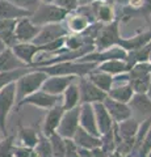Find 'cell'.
I'll return each mask as SVG.
<instances>
[{
	"label": "cell",
	"instance_id": "obj_14",
	"mask_svg": "<svg viewBox=\"0 0 151 157\" xmlns=\"http://www.w3.org/2000/svg\"><path fill=\"white\" fill-rule=\"evenodd\" d=\"M103 105L105 106L106 111L109 113L112 121L114 123H120V122H122L131 117V109L128 104H122V102H118L116 100H112V98L106 97L103 101Z\"/></svg>",
	"mask_w": 151,
	"mask_h": 157
},
{
	"label": "cell",
	"instance_id": "obj_39",
	"mask_svg": "<svg viewBox=\"0 0 151 157\" xmlns=\"http://www.w3.org/2000/svg\"><path fill=\"white\" fill-rule=\"evenodd\" d=\"M65 157H79V147L72 139H65Z\"/></svg>",
	"mask_w": 151,
	"mask_h": 157
},
{
	"label": "cell",
	"instance_id": "obj_13",
	"mask_svg": "<svg viewBox=\"0 0 151 157\" xmlns=\"http://www.w3.org/2000/svg\"><path fill=\"white\" fill-rule=\"evenodd\" d=\"M11 48H12L14 55L29 67L33 66V63H34V56L37 55V54L43 52V46L42 45H34V43H32V42L16 43V45L12 46Z\"/></svg>",
	"mask_w": 151,
	"mask_h": 157
},
{
	"label": "cell",
	"instance_id": "obj_31",
	"mask_svg": "<svg viewBox=\"0 0 151 157\" xmlns=\"http://www.w3.org/2000/svg\"><path fill=\"white\" fill-rule=\"evenodd\" d=\"M134 94V90L131 89V86L126 82L124 85H118L116 88H110V90L108 92V97L112 100H116L122 104H129V101L131 100V97Z\"/></svg>",
	"mask_w": 151,
	"mask_h": 157
},
{
	"label": "cell",
	"instance_id": "obj_11",
	"mask_svg": "<svg viewBox=\"0 0 151 157\" xmlns=\"http://www.w3.org/2000/svg\"><path fill=\"white\" fill-rule=\"evenodd\" d=\"M41 26L34 25L29 17H24L17 20L16 28H14V37L17 43H28L32 42L40 33Z\"/></svg>",
	"mask_w": 151,
	"mask_h": 157
},
{
	"label": "cell",
	"instance_id": "obj_17",
	"mask_svg": "<svg viewBox=\"0 0 151 157\" xmlns=\"http://www.w3.org/2000/svg\"><path fill=\"white\" fill-rule=\"evenodd\" d=\"M63 110L62 105H57L54 107L47 110V114L45 117V121H43V126H42V135L43 136H51L53 134H55L58 130V126L61 123V119L63 117Z\"/></svg>",
	"mask_w": 151,
	"mask_h": 157
},
{
	"label": "cell",
	"instance_id": "obj_47",
	"mask_svg": "<svg viewBox=\"0 0 151 157\" xmlns=\"http://www.w3.org/2000/svg\"><path fill=\"white\" fill-rule=\"evenodd\" d=\"M146 157H151V151L149 152V153H147V156H146Z\"/></svg>",
	"mask_w": 151,
	"mask_h": 157
},
{
	"label": "cell",
	"instance_id": "obj_40",
	"mask_svg": "<svg viewBox=\"0 0 151 157\" xmlns=\"http://www.w3.org/2000/svg\"><path fill=\"white\" fill-rule=\"evenodd\" d=\"M53 3L69 12H74L79 7V0H54Z\"/></svg>",
	"mask_w": 151,
	"mask_h": 157
},
{
	"label": "cell",
	"instance_id": "obj_38",
	"mask_svg": "<svg viewBox=\"0 0 151 157\" xmlns=\"http://www.w3.org/2000/svg\"><path fill=\"white\" fill-rule=\"evenodd\" d=\"M8 2L13 3L14 6H17L18 8L24 9V11H28L33 13L36 9L40 7V4L42 3L41 0H8Z\"/></svg>",
	"mask_w": 151,
	"mask_h": 157
},
{
	"label": "cell",
	"instance_id": "obj_48",
	"mask_svg": "<svg viewBox=\"0 0 151 157\" xmlns=\"http://www.w3.org/2000/svg\"><path fill=\"white\" fill-rule=\"evenodd\" d=\"M149 62L151 63V52H150V56H149Z\"/></svg>",
	"mask_w": 151,
	"mask_h": 157
},
{
	"label": "cell",
	"instance_id": "obj_7",
	"mask_svg": "<svg viewBox=\"0 0 151 157\" xmlns=\"http://www.w3.org/2000/svg\"><path fill=\"white\" fill-rule=\"evenodd\" d=\"M126 52L124 48H121L120 46H113L110 48H106V50L103 51H92L88 52L87 55L79 58L75 62H80V63H96V64H100L106 60H113V59H126Z\"/></svg>",
	"mask_w": 151,
	"mask_h": 157
},
{
	"label": "cell",
	"instance_id": "obj_25",
	"mask_svg": "<svg viewBox=\"0 0 151 157\" xmlns=\"http://www.w3.org/2000/svg\"><path fill=\"white\" fill-rule=\"evenodd\" d=\"M72 140L75 141L79 148H84V149H93V148H97V147L101 145L100 136L91 135L89 132L83 130L80 126L77 127V130L75 132L74 137H72Z\"/></svg>",
	"mask_w": 151,
	"mask_h": 157
},
{
	"label": "cell",
	"instance_id": "obj_22",
	"mask_svg": "<svg viewBox=\"0 0 151 157\" xmlns=\"http://www.w3.org/2000/svg\"><path fill=\"white\" fill-rule=\"evenodd\" d=\"M30 16V12L18 8L8 0H0V20H20Z\"/></svg>",
	"mask_w": 151,
	"mask_h": 157
},
{
	"label": "cell",
	"instance_id": "obj_6",
	"mask_svg": "<svg viewBox=\"0 0 151 157\" xmlns=\"http://www.w3.org/2000/svg\"><path fill=\"white\" fill-rule=\"evenodd\" d=\"M77 86H79V96L80 104H96V102H103L108 93L99 89L96 85L87 78L85 76L77 77Z\"/></svg>",
	"mask_w": 151,
	"mask_h": 157
},
{
	"label": "cell",
	"instance_id": "obj_45",
	"mask_svg": "<svg viewBox=\"0 0 151 157\" xmlns=\"http://www.w3.org/2000/svg\"><path fill=\"white\" fill-rule=\"evenodd\" d=\"M126 2H128V0H116V3L120 4V6H125Z\"/></svg>",
	"mask_w": 151,
	"mask_h": 157
},
{
	"label": "cell",
	"instance_id": "obj_29",
	"mask_svg": "<svg viewBox=\"0 0 151 157\" xmlns=\"http://www.w3.org/2000/svg\"><path fill=\"white\" fill-rule=\"evenodd\" d=\"M117 134H118L120 139H135V135H137L138 127H139V122L134 118H128L120 123H114Z\"/></svg>",
	"mask_w": 151,
	"mask_h": 157
},
{
	"label": "cell",
	"instance_id": "obj_28",
	"mask_svg": "<svg viewBox=\"0 0 151 157\" xmlns=\"http://www.w3.org/2000/svg\"><path fill=\"white\" fill-rule=\"evenodd\" d=\"M77 80V78H76ZM76 80L74 82L66 88V90L63 92V102H62V107L63 110H71L74 107L80 105V96H79V86H77Z\"/></svg>",
	"mask_w": 151,
	"mask_h": 157
},
{
	"label": "cell",
	"instance_id": "obj_18",
	"mask_svg": "<svg viewBox=\"0 0 151 157\" xmlns=\"http://www.w3.org/2000/svg\"><path fill=\"white\" fill-rule=\"evenodd\" d=\"M79 126L83 130L89 132L91 135L100 136L97 131L96 119H95V111L92 104H80V114H79Z\"/></svg>",
	"mask_w": 151,
	"mask_h": 157
},
{
	"label": "cell",
	"instance_id": "obj_15",
	"mask_svg": "<svg viewBox=\"0 0 151 157\" xmlns=\"http://www.w3.org/2000/svg\"><path fill=\"white\" fill-rule=\"evenodd\" d=\"M145 18L147 22H150L151 18V0H142V4H141L139 8H130L128 6H122L121 8V13L120 17H117L116 20H121V21H129L131 18Z\"/></svg>",
	"mask_w": 151,
	"mask_h": 157
},
{
	"label": "cell",
	"instance_id": "obj_8",
	"mask_svg": "<svg viewBox=\"0 0 151 157\" xmlns=\"http://www.w3.org/2000/svg\"><path fill=\"white\" fill-rule=\"evenodd\" d=\"M79 114H80V105L63 113L61 123L57 130V132L63 139H72L74 137L77 127H79Z\"/></svg>",
	"mask_w": 151,
	"mask_h": 157
},
{
	"label": "cell",
	"instance_id": "obj_43",
	"mask_svg": "<svg viewBox=\"0 0 151 157\" xmlns=\"http://www.w3.org/2000/svg\"><path fill=\"white\" fill-rule=\"evenodd\" d=\"M6 48H7V46L4 45V42L2 41V39H0V54H2L4 50H6Z\"/></svg>",
	"mask_w": 151,
	"mask_h": 157
},
{
	"label": "cell",
	"instance_id": "obj_46",
	"mask_svg": "<svg viewBox=\"0 0 151 157\" xmlns=\"http://www.w3.org/2000/svg\"><path fill=\"white\" fill-rule=\"evenodd\" d=\"M41 2H42V3H53L54 0H41Z\"/></svg>",
	"mask_w": 151,
	"mask_h": 157
},
{
	"label": "cell",
	"instance_id": "obj_30",
	"mask_svg": "<svg viewBox=\"0 0 151 157\" xmlns=\"http://www.w3.org/2000/svg\"><path fill=\"white\" fill-rule=\"evenodd\" d=\"M17 20H0V39L7 47H12L17 43L14 37V28Z\"/></svg>",
	"mask_w": 151,
	"mask_h": 157
},
{
	"label": "cell",
	"instance_id": "obj_44",
	"mask_svg": "<svg viewBox=\"0 0 151 157\" xmlns=\"http://www.w3.org/2000/svg\"><path fill=\"white\" fill-rule=\"evenodd\" d=\"M146 94H147V97L151 100V77H150V84H149V89L146 92Z\"/></svg>",
	"mask_w": 151,
	"mask_h": 157
},
{
	"label": "cell",
	"instance_id": "obj_1",
	"mask_svg": "<svg viewBox=\"0 0 151 157\" xmlns=\"http://www.w3.org/2000/svg\"><path fill=\"white\" fill-rule=\"evenodd\" d=\"M97 67L96 63H80V62H62L47 67H34L36 70L45 72L47 76H87Z\"/></svg>",
	"mask_w": 151,
	"mask_h": 157
},
{
	"label": "cell",
	"instance_id": "obj_9",
	"mask_svg": "<svg viewBox=\"0 0 151 157\" xmlns=\"http://www.w3.org/2000/svg\"><path fill=\"white\" fill-rule=\"evenodd\" d=\"M59 98H61V96L49 94V93L40 89V90L34 92L33 94L21 100L16 105V107L18 109L20 106H24V105H32V106L40 107V109H47L49 110V109H51V107L59 105Z\"/></svg>",
	"mask_w": 151,
	"mask_h": 157
},
{
	"label": "cell",
	"instance_id": "obj_26",
	"mask_svg": "<svg viewBox=\"0 0 151 157\" xmlns=\"http://www.w3.org/2000/svg\"><path fill=\"white\" fill-rule=\"evenodd\" d=\"M96 68L103 72L109 73L112 76H120L124 75V73H128L130 70V66L124 59H113V60H106L100 63V64H97Z\"/></svg>",
	"mask_w": 151,
	"mask_h": 157
},
{
	"label": "cell",
	"instance_id": "obj_20",
	"mask_svg": "<svg viewBox=\"0 0 151 157\" xmlns=\"http://www.w3.org/2000/svg\"><path fill=\"white\" fill-rule=\"evenodd\" d=\"M92 106H93V111H95L97 131H99L100 135H104L105 132L112 130L114 122L112 121L109 113L106 111L105 106L103 105V102H96V104H92Z\"/></svg>",
	"mask_w": 151,
	"mask_h": 157
},
{
	"label": "cell",
	"instance_id": "obj_36",
	"mask_svg": "<svg viewBox=\"0 0 151 157\" xmlns=\"http://www.w3.org/2000/svg\"><path fill=\"white\" fill-rule=\"evenodd\" d=\"M49 141L51 145L53 157H65V139L58 132L49 136Z\"/></svg>",
	"mask_w": 151,
	"mask_h": 157
},
{
	"label": "cell",
	"instance_id": "obj_24",
	"mask_svg": "<svg viewBox=\"0 0 151 157\" xmlns=\"http://www.w3.org/2000/svg\"><path fill=\"white\" fill-rule=\"evenodd\" d=\"M128 105L130 106V109L135 110L145 119L151 117V100L146 93H134Z\"/></svg>",
	"mask_w": 151,
	"mask_h": 157
},
{
	"label": "cell",
	"instance_id": "obj_23",
	"mask_svg": "<svg viewBox=\"0 0 151 157\" xmlns=\"http://www.w3.org/2000/svg\"><path fill=\"white\" fill-rule=\"evenodd\" d=\"M24 62H21L16 55L13 54L11 47H7L2 54H0V72H8V71H14L18 68H26Z\"/></svg>",
	"mask_w": 151,
	"mask_h": 157
},
{
	"label": "cell",
	"instance_id": "obj_41",
	"mask_svg": "<svg viewBox=\"0 0 151 157\" xmlns=\"http://www.w3.org/2000/svg\"><path fill=\"white\" fill-rule=\"evenodd\" d=\"M32 148L25 145H14L13 148V157H30Z\"/></svg>",
	"mask_w": 151,
	"mask_h": 157
},
{
	"label": "cell",
	"instance_id": "obj_33",
	"mask_svg": "<svg viewBox=\"0 0 151 157\" xmlns=\"http://www.w3.org/2000/svg\"><path fill=\"white\" fill-rule=\"evenodd\" d=\"M30 157H53L51 145L49 141V137L41 135L38 139L37 144L32 148V156Z\"/></svg>",
	"mask_w": 151,
	"mask_h": 157
},
{
	"label": "cell",
	"instance_id": "obj_42",
	"mask_svg": "<svg viewBox=\"0 0 151 157\" xmlns=\"http://www.w3.org/2000/svg\"><path fill=\"white\" fill-rule=\"evenodd\" d=\"M106 157H122V156H121L118 152H116V151H114V152H112V153H109Z\"/></svg>",
	"mask_w": 151,
	"mask_h": 157
},
{
	"label": "cell",
	"instance_id": "obj_10",
	"mask_svg": "<svg viewBox=\"0 0 151 157\" xmlns=\"http://www.w3.org/2000/svg\"><path fill=\"white\" fill-rule=\"evenodd\" d=\"M69 30L66 29L65 25H62V22L58 24H49V25L41 26L40 33L37 34V37L33 39L32 43L34 45H46L49 42H53L58 38L69 36Z\"/></svg>",
	"mask_w": 151,
	"mask_h": 157
},
{
	"label": "cell",
	"instance_id": "obj_4",
	"mask_svg": "<svg viewBox=\"0 0 151 157\" xmlns=\"http://www.w3.org/2000/svg\"><path fill=\"white\" fill-rule=\"evenodd\" d=\"M120 21L114 20L109 24H103L100 28L99 33L95 39V48L96 51H103L106 48H110L113 46H117L120 41Z\"/></svg>",
	"mask_w": 151,
	"mask_h": 157
},
{
	"label": "cell",
	"instance_id": "obj_34",
	"mask_svg": "<svg viewBox=\"0 0 151 157\" xmlns=\"http://www.w3.org/2000/svg\"><path fill=\"white\" fill-rule=\"evenodd\" d=\"M30 70L32 67H26V68H18V70H14V71L0 72V89L8 84H11V82H16L22 75H25Z\"/></svg>",
	"mask_w": 151,
	"mask_h": 157
},
{
	"label": "cell",
	"instance_id": "obj_2",
	"mask_svg": "<svg viewBox=\"0 0 151 157\" xmlns=\"http://www.w3.org/2000/svg\"><path fill=\"white\" fill-rule=\"evenodd\" d=\"M49 76L45 72L38 71L32 67V70L22 75L18 80L14 82L16 84V105L24 100L25 97L33 94L34 92L40 90L42 84L46 81Z\"/></svg>",
	"mask_w": 151,
	"mask_h": 157
},
{
	"label": "cell",
	"instance_id": "obj_37",
	"mask_svg": "<svg viewBox=\"0 0 151 157\" xmlns=\"http://www.w3.org/2000/svg\"><path fill=\"white\" fill-rule=\"evenodd\" d=\"M14 135H7L0 141V157H13Z\"/></svg>",
	"mask_w": 151,
	"mask_h": 157
},
{
	"label": "cell",
	"instance_id": "obj_21",
	"mask_svg": "<svg viewBox=\"0 0 151 157\" xmlns=\"http://www.w3.org/2000/svg\"><path fill=\"white\" fill-rule=\"evenodd\" d=\"M66 21V29L69 30V33L71 32L72 34H80L85 30L87 28L91 25V21L87 18L84 14H81L80 12L74 11V12H70L69 16L65 18Z\"/></svg>",
	"mask_w": 151,
	"mask_h": 157
},
{
	"label": "cell",
	"instance_id": "obj_12",
	"mask_svg": "<svg viewBox=\"0 0 151 157\" xmlns=\"http://www.w3.org/2000/svg\"><path fill=\"white\" fill-rule=\"evenodd\" d=\"M76 76H49L42 84L41 90L54 96H62L66 88L76 80Z\"/></svg>",
	"mask_w": 151,
	"mask_h": 157
},
{
	"label": "cell",
	"instance_id": "obj_35",
	"mask_svg": "<svg viewBox=\"0 0 151 157\" xmlns=\"http://www.w3.org/2000/svg\"><path fill=\"white\" fill-rule=\"evenodd\" d=\"M150 77H151V75L130 77V78H128V84L131 86V89L134 90V93H146L149 89Z\"/></svg>",
	"mask_w": 151,
	"mask_h": 157
},
{
	"label": "cell",
	"instance_id": "obj_5",
	"mask_svg": "<svg viewBox=\"0 0 151 157\" xmlns=\"http://www.w3.org/2000/svg\"><path fill=\"white\" fill-rule=\"evenodd\" d=\"M16 104V84L6 85L0 89V131L4 136H7V118L13 105Z\"/></svg>",
	"mask_w": 151,
	"mask_h": 157
},
{
	"label": "cell",
	"instance_id": "obj_3",
	"mask_svg": "<svg viewBox=\"0 0 151 157\" xmlns=\"http://www.w3.org/2000/svg\"><path fill=\"white\" fill-rule=\"evenodd\" d=\"M69 11L58 7L54 3H41L32 16L29 17L30 21L37 26L49 25V24L63 22L65 18L69 16Z\"/></svg>",
	"mask_w": 151,
	"mask_h": 157
},
{
	"label": "cell",
	"instance_id": "obj_19",
	"mask_svg": "<svg viewBox=\"0 0 151 157\" xmlns=\"http://www.w3.org/2000/svg\"><path fill=\"white\" fill-rule=\"evenodd\" d=\"M150 42H151V29H149V30H146L143 33H139L131 38L121 37L118 43H117V46H120L121 48H124L126 52H129V51L138 50V48L146 46Z\"/></svg>",
	"mask_w": 151,
	"mask_h": 157
},
{
	"label": "cell",
	"instance_id": "obj_32",
	"mask_svg": "<svg viewBox=\"0 0 151 157\" xmlns=\"http://www.w3.org/2000/svg\"><path fill=\"white\" fill-rule=\"evenodd\" d=\"M18 137H20L21 145L33 148L40 139V135L33 127H24L21 123H18Z\"/></svg>",
	"mask_w": 151,
	"mask_h": 157
},
{
	"label": "cell",
	"instance_id": "obj_16",
	"mask_svg": "<svg viewBox=\"0 0 151 157\" xmlns=\"http://www.w3.org/2000/svg\"><path fill=\"white\" fill-rule=\"evenodd\" d=\"M93 11V16L96 22L100 24H109L116 20V12L113 8V4L106 3L105 0H95L89 3Z\"/></svg>",
	"mask_w": 151,
	"mask_h": 157
},
{
	"label": "cell",
	"instance_id": "obj_27",
	"mask_svg": "<svg viewBox=\"0 0 151 157\" xmlns=\"http://www.w3.org/2000/svg\"><path fill=\"white\" fill-rule=\"evenodd\" d=\"M85 77L88 78L93 85H96L99 89L104 90L105 93H108L110 90L112 85H113V81H114V77L112 75L97 70V68H95L93 71H91Z\"/></svg>",
	"mask_w": 151,
	"mask_h": 157
}]
</instances>
